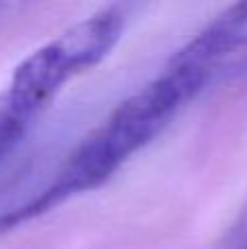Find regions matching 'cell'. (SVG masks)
<instances>
[{
    "mask_svg": "<svg viewBox=\"0 0 247 249\" xmlns=\"http://www.w3.org/2000/svg\"><path fill=\"white\" fill-rule=\"evenodd\" d=\"M123 7H103L33 51L0 92V160L66 83L99 66L125 33Z\"/></svg>",
    "mask_w": 247,
    "mask_h": 249,
    "instance_id": "7a4b0ae2",
    "label": "cell"
},
{
    "mask_svg": "<svg viewBox=\"0 0 247 249\" xmlns=\"http://www.w3.org/2000/svg\"><path fill=\"white\" fill-rule=\"evenodd\" d=\"M247 39V2L223 9L191 37L166 66L127 96L103 123L68 153L55 177L35 197L0 216V232L55 210L77 195L103 186L131 155L153 142L175 116L195 101L226 57Z\"/></svg>",
    "mask_w": 247,
    "mask_h": 249,
    "instance_id": "6da1fadb",
    "label": "cell"
}]
</instances>
